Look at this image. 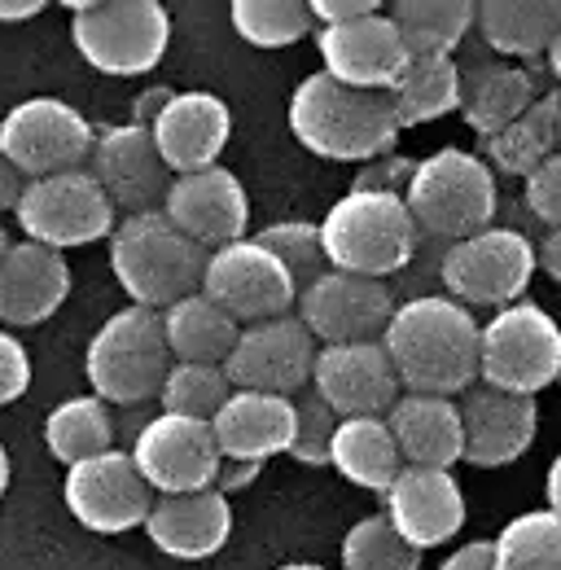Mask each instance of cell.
<instances>
[{
	"mask_svg": "<svg viewBox=\"0 0 561 570\" xmlns=\"http://www.w3.org/2000/svg\"><path fill=\"white\" fill-rule=\"evenodd\" d=\"M312 386V395L325 400L334 417H386V409L400 400V377L377 338L316 347Z\"/></svg>",
	"mask_w": 561,
	"mask_h": 570,
	"instance_id": "cell-21",
	"label": "cell"
},
{
	"mask_svg": "<svg viewBox=\"0 0 561 570\" xmlns=\"http://www.w3.org/2000/svg\"><path fill=\"white\" fill-rule=\"evenodd\" d=\"M316 228H321L325 264L334 273L373 277V282H391L395 273H404L421 242L404 198L360 194V189H347Z\"/></svg>",
	"mask_w": 561,
	"mask_h": 570,
	"instance_id": "cell-3",
	"label": "cell"
},
{
	"mask_svg": "<svg viewBox=\"0 0 561 570\" xmlns=\"http://www.w3.org/2000/svg\"><path fill=\"white\" fill-rule=\"evenodd\" d=\"M479 382L509 395H540L561 382V325L549 307L518 298L479 325Z\"/></svg>",
	"mask_w": 561,
	"mask_h": 570,
	"instance_id": "cell-8",
	"label": "cell"
},
{
	"mask_svg": "<svg viewBox=\"0 0 561 570\" xmlns=\"http://www.w3.org/2000/svg\"><path fill=\"white\" fill-rule=\"evenodd\" d=\"M9 483H13V461H9V452H4V443H0V497L9 492Z\"/></svg>",
	"mask_w": 561,
	"mask_h": 570,
	"instance_id": "cell-54",
	"label": "cell"
},
{
	"mask_svg": "<svg viewBox=\"0 0 561 570\" xmlns=\"http://www.w3.org/2000/svg\"><path fill=\"white\" fill-rule=\"evenodd\" d=\"M434 570H495L491 567V540H470V544H456Z\"/></svg>",
	"mask_w": 561,
	"mask_h": 570,
	"instance_id": "cell-47",
	"label": "cell"
},
{
	"mask_svg": "<svg viewBox=\"0 0 561 570\" xmlns=\"http://www.w3.org/2000/svg\"><path fill=\"white\" fill-rule=\"evenodd\" d=\"M338 562L343 570H421V553L382 513H368L347 527L338 544Z\"/></svg>",
	"mask_w": 561,
	"mask_h": 570,
	"instance_id": "cell-38",
	"label": "cell"
},
{
	"mask_svg": "<svg viewBox=\"0 0 561 570\" xmlns=\"http://www.w3.org/2000/svg\"><path fill=\"white\" fill-rule=\"evenodd\" d=\"M70 45L101 75H149L171 45V13L158 0H67Z\"/></svg>",
	"mask_w": 561,
	"mask_h": 570,
	"instance_id": "cell-6",
	"label": "cell"
},
{
	"mask_svg": "<svg viewBox=\"0 0 561 570\" xmlns=\"http://www.w3.org/2000/svg\"><path fill=\"white\" fill-rule=\"evenodd\" d=\"M259 470L264 465H255V461H228V456H219V470H215V492H242V488H250L255 479H259Z\"/></svg>",
	"mask_w": 561,
	"mask_h": 570,
	"instance_id": "cell-46",
	"label": "cell"
},
{
	"mask_svg": "<svg viewBox=\"0 0 561 570\" xmlns=\"http://www.w3.org/2000/svg\"><path fill=\"white\" fill-rule=\"evenodd\" d=\"M97 128L62 97H27L0 119V154L22 180H45L58 171L88 167Z\"/></svg>",
	"mask_w": 561,
	"mask_h": 570,
	"instance_id": "cell-12",
	"label": "cell"
},
{
	"mask_svg": "<svg viewBox=\"0 0 561 570\" xmlns=\"http://www.w3.org/2000/svg\"><path fill=\"white\" fill-rule=\"evenodd\" d=\"M413 163H417V158L382 154V158L364 163V167L351 176V189H360V194H391V198H404L409 176H413Z\"/></svg>",
	"mask_w": 561,
	"mask_h": 570,
	"instance_id": "cell-43",
	"label": "cell"
},
{
	"mask_svg": "<svg viewBox=\"0 0 561 570\" xmlns=\"http://www.w3.org/2000/svg\"><path fill=\"white\" fill-rule=\"evenodd\" d=\"M561 27V0H479L474 31L500 58H544Z\"/></svg>",
	"mask_w": 561,
	"mask_h": 570,
	"instance_id": "cell-29",
	"label": "cell"
},
{
	"mask_svg": "<svg viewBox=\"0 0 561 570\" xmlns=\"http://www.w3.org/2000/svg\"><path fill=\"white\" fill-rule=\"evenodd\" d=\"M250 237H259V242L277 255L298 289L312 285L329 268V264H325V250H321V228H316L312 219H277V224H268V228H259V233H250Z\"/></svg>",
	"mask_w": 561,
	"mask_h": 570,
	"instance_id": "cell-40",
	"label": "cell"
},
{
	"mask_svg": "<svg viewBox=\"0 0 561 570\" xmlns=\"http://www.w3.org/2000/svg\"><path fill=\"white\" fill-rule=\"evenodd\" d=\"M312 364H316V338L289 312L259 325H242L233 352L219 368L233 391H268V395L294 400V391L312 382Z\"/></svg>",
	"mask_w": 561,
	"mask_h": 570,
	"instance_id": "cell-15",
	"label": "cell"
},
{
	"mask_svg": "<svg viewBox=\"0 0 561 570\" xmlns=\"http://www.w3.org/2000/svg\"><path fill=\"white\" fill-rule=\"evenodd\" d=\"M228 18L233 31L255 49H289L316 31L307 0H233Z\"/></svg>",
	"mask_w": 561,
	"mask_h": 570,
	"instance_id": "cell-37",
	"label": "cell"
},
{
	"mask_svg": "<svg viewBox=\"0 0 561 570\" xmlns=\"http://www.w3.org/2000/svg\"><path fill=\"white\" fill-rule=\"evenodd\" d=\"M210 434L219 456L228 461H273L289 452L294 439V400L268 395V391H233L219 413L210 417Z\"/></svg>",
	"mask_w": 561,
	"mask_h": 570,
	"instance_id": "cell-26",
	"label": "cell"
},
{
	"mask_svg": "<svg viewBox=\"0 0 561 570\" xmlns=\"http://www.w3.org/2000/svg\"><path fill=\"white\" fill-rule=\"evenodd\" d=\"M62 500H67L70 518L97 535H124L137 531L149 518L154 492L145 488L137 474L128 448H110L101 456H88L67 470L62 483Z\"/></svg>",
	"mask_w": 561,
	"mask_h": 570,
	"instance_id": "cell-16",
	"label": "cell"
},
{
	"mask_svg": "<svg viewBox=\"0 0 561 570\" xmlns=\"http://www.w3.org/2000/svg\"><path fill=\"white\" fill-rule=\"evenodd\" d=\"M45 13V0H0V22H31Z\"/></svg>",
	"mask_w": 561,
	"mask_h": 570,
	"instance_id": "cell-51",
	"label": "cell"
},
{
	"mask_svg": "<svg viewBox=\"0 0 561 570\" xmlns=\"http://www.w3.org/2000/svg\"><path fill=\"white\" fill-rule=\"evenodd\" d=\"M128 456L154 497L203 492L215 483V470H219L210 422L176 417V413H154L149 422H140Z\"/></svg>",
	"mask_w": 561,
	"mask_h": 570,
	"instance_id": "cell-13",
	"label": "cell"
},
{
	"mask_svg": "<svg viewBox=\"0 0 561 570\" xmlns=\"http://www.w3.org/2000/svg\"><path fill=\"white\" fill-rule=\"evenodd\" d=\"M31 386V352L13 330H0V409L22 400Z\"/></svg>",
	"mask_w": 561,
	"mask_h": 570,
	"instance_id": "cell-44",
	"label": "cell"
},
{
	"mask_svg": "<svg viewBox=\"0 0 561 570\" xmlns=\"http://www.w3.org/2000/svg\"><path fill=\"white\" fill-rule=\"evenodd\" d=\"M526 207L549 233L561 228V154H549L531 176H526Z\"/></svg>",
	"mask_w": 561,
	"mask_h": 570,
	"instance_id": "cell-42",
	"label": "cell"
},
{
	"mask_svg": "<svg viewBox=\"0 0 561 570\" xmlns=\"http://www.w3.org/2000/svg\"><path fill=\"white\" fill-rule=\"evenodd\" d=\"M158 212L167 215L189 242L203 250H219L228 242H242L250 228V198L237 171L228 167H207L189 176H171V189Z\"/></svg>",
	"mask_w": 561,
	"mask_h": 570,
	"instance_id": "cell-17",
	"label": "cell"
},
{
	"mask_svg": "<svg viewBox=\"0 0 561 570\" xmlns=\"http://www.w3.org/2000/svg\"><path fill=\"white\" fill-rule=\"evenodd\" d=\"M329 465L351 488L382 497L404 461H400V448L391 439L386 417H338L334 443H329Z\"/></svg>",
	"mask_w": 561,
	"mask_h": 570,
	"instance_id": "cell-31",
	"label": "cell"
},
{
	"mask_svg": "<svg viewBox=\"0 0 561 570\" xmlns=\"http://www.w3.org/2000/svg\"><path fill=\"white\" fill-rule=\"evenodd\" d=\"M110 268L137 307L163 312L203 285L207 250L189 242L163 212L124 215L110 233Z\"/></svg>",
	"mask_w": 561,
	"mask_h": 570,
	"instance_id": "cell-5",
	"label": "cell"
},
{
	"mask_svg": "<svg viewBox=\"0 0 561 570\" xmlns=\"http://www.w3.org/2000/svg\"><path fill=\"white\" fill-rule=\"evenodd\" d=\"M158 321H163L167 356L176 364H224V356L237 343V330H242L237 321H228L198 289L176 298L171 307H163Z\"/></svg>",
	"mask_w": 561,
	"mask_h": 570,
	"instance_id": "cell-30",
	"label": "cell"
},
{
	"mask_svg": "<svg viewBox=\"0 0 561 570\" xmlns=\"http://www.w3.org/2000/svg\"><path fill=\"white\" fill-rule=\"evenodd\" d=\"M540 79L531 67L518 62H483L474 71H461V119L465 128H474L479 137H491L500 128H509L535 97H540Z\"/></svg>",
	"mask_w": 561,
	"mask_h": 570,
	"instance_id": "cell-28",
	"label": "cell"
},
{
	"mask_svg": "<svg viewBox=\"0 0 561 570\" xmlns=\"http://www.w3.org/2000/svg\"><path fill=\"white\" fill-rule=\"evenodd\" d=\"M409 58H452L474 31V0H395L386 9Z\"/></svg>",
	"mask_w": 561,
	"mask_h": 570,
	"instance_id": "cell-33",
	"label": "cell"
},
{
	"mask_svg": "<svg viewBox=\"0 0 561 570\" xmlns=\"http://www.w3.org/2000/svg\"><path fill=\"white\" fill-rule=\"evenodd\" d=\"M544 67H549V75L561 83V27H558V36L549 40V49H544Z\"/></svg>",
	"mask_w": 561,
	"mask_h": 570,
	"instance_id": "cell-53",
	"label": "cell"
},
{
	"mask_svg": "<svg viewBox=\"0 0 561 570\" xmlns=\"http://www.w3.org/2000/svg\"><path fill=\"white\" fill-rule=\"evenodd\" d=\"M558 119L561 92H540L509 128L483 137V163L491 171H509L526 180L549 154H558Z\"/></svg>",
	"mask_w": 561,
	"mask_h": 570,
	"instance_id": "cell-32",
	"label": "cell"
},
{
	"mask_svg": "<svg viewBox=\"0 0 561 570\" xmlns=\"http://www.w3.org/2000/svg\"><path fill=\"white\" fill-rule=\"evenodd\" d=\"M316 53H321V71L360 92H391L409 67V49L395 22L386 18V9L343 27H316Z\"/></svg>",
	"mask_w": 561,
	"mask_h": 570,
	"instance_id": "cell-18",
	"label": "cell"
},
{
	"mask_svg": "<svg viewBox=\"0 0 561 570\" xmlns=\"http://www.w3.org/2000/svg\"><path fill=\"white\" fill-rule=\"evenodd\" d=\"M495 570H561V518L553 509H526L491 540Z\"/></svg>",
	"mask_w": 561,
	"mask_h": 570,
	"instance_id": "cell-36",
	"label": "cell"
},
{
	"mask_svg": "<svg viewBox=\"0 0 561 570\" xmlns=\"http://www.w3.org/2000/svg\"><path fill=\"white\" fill-rule=\"evenodd\" d=\"M535 268L553 285H561V228L544 233V242L535 246Z\"/></svg>",
	"mask_w": 561,
	"mask_h": 570,
	"instance_id": "cell-49",
	"label": "cell"
},
{
	"mask_svg": "<svg viewBox=\"0 0 561 570\" xmlns=\"http://www.w3.org/2000/svg\"><path fill=\"white\" fill-rule=\"evenodd\" d=\"M535 242L518 228L491 224L483 233H470L461 242H447L443 259H439V282L443 294L474 307H509L518 298H526V289L535 282Z\"/></svg>",
	"mask_w": 561,
	"mask_h": 570,
	"instance_id": "cell-9",
	"label": "cell"
},
{
	"mask_svg": "<svg viewBox=\"0 0 561 570\" xmlns=\"http://www.w3.org/2000/svg\"><path fill=\"white\" fill-rule=\"evenodd\" d=\"M9 246H13V237H9V228L0 224V259H4V250H9Z\"/></svg>",
	"mask_w": 561,
	"mask_h": 570,
	"instance_id": "cell-56",
	"label": "cell"
},
{
	"mask_svg": "<svg viewBox=\"0 0 561 570\" xmlns=\"http://www.w3.org/2000/svg\"><path fill=\"white\" fill-rule=\"evenodd\" d=\"M277 570H329V567H321V562H285Z\"/></svg>",
	"mask_w": 561,
	"mask_h": 570,
	"instance_id": "cell-55",
	"label": "cell"
},
{
	"mask_svg": "<svg viewBox=\"0 0 561 570\" xmlns=\"http://www.w3.org/2000/svg\"><path fill=\"white\" fill-rule=\"evenodd\" d=\"M377 9H382L377 0H307L312 27H343V22H355V18L377 13Z\"/></svg>",
	"mask_w": 561,
	"mask_h": 570,
	"instance_id": "cell-45",
	"label": "cell"
},
{
	"mask_svg": "<svg viewBox=\"0 0 561 570\" xmlns=\"http://www.w3.org/2000/svg\"><path fill=\"white\" fill-rule=\"evenodd\" d=\"M395 303H400V298L391 294V282L351 277V273L325 268L316 282L298 289L294 316H298L303 330L316 338V347L373 343V338H382V330H386Z\"/></svg>",
	"mask_w": 561,
	"mask_h": 570,
	"instance_id": "cell-14",
	"label": "cell"
},
{
	"mask_svg": "<svg viewBox=\"0 0 561 570\" xmlns=\"http://www.w3.org/2000/svg\"><path fill=\"white\" fill-rule=\"evenodd\" d=\"M145 535L158 553L176 562H207L233 535V504L224 492H180V497H154Z\"/></svg>",
	"mask_w": 561,
	"mask_h": 570,
	"instance_id": "cell-25",
	"label": "cell"
},
{
	"mask_svg": "<svg viewBox=\"0 0 561 570\" xmlns=\"http://www.w3.org/2000/svg\"><path fill=\"white\" fill-rule=\"evenodd\" d=\"M70 264L62 250L13 242L0 259V330H31L58 316L70 298Z\"/></svg>",
	"mask_w": 561,
	"mask_h": 570,
	"instance_id": "cell-24",
	"label": "cell"
},
{
	"mask_svg": "<svg viewBox=\"0 0 561 570\" xmlns=\"http://www.w3.org/2000/svg\"><path fill=\"white\" fill-rule=\"evenodd\" d=\"M45 443L67 470L88 461V456L110 452L115 448L110 404H101L97 395H70L62 404H53L49 417H45Z\"/></svg>",
	"mask_w": 561,
	"mask_h": 570,
	"instance_id": "cell-35",
	"label": "cell"
},
{
	"mask_svg": "<svg viewBox=\"0 0 561 570\" xmlns=\"http://www.w3.org/2000/svg\"><path fill=\"white\" fill-rule=\"evenodd\" d=\"M400 391L465 395L479 382V316L447 294H413L395 303L382 338Z\"/></svg>",
	"mask_w": 561,
	"mask_h": 570,
	"instance_id": "cell-1",
	"label": "cell"
},
{
	"mask_svg": "<svg viewBox=\"0 0 561 570\" xmlns=\"http://www.w3.org/2000/svg\"><path fill=\"white\" fill-rule=\"evenodd\" d=\"M22 185H27V180L18 176V167H13V163L0 154V215L18 207V198H22Z\"/></svg>",
	"mask_w": 561,
	"mask_h": 570,
	"instance_id": "cell-50",
	"label": "cell"
},
{
	"mask_svg": "<svg viewBox=\"0 0 561 570\" xmlns=\"http://www.w3.org/2000/svg\"><path fill=\"white\" fill-rule=\"evenodd\" d=\"M228 395H233V386H228L219 364H176L171 360V368L158 386V409L176 413V417L210 422Z\"/></svg>",
	"mask_w": 561,
	"mask_h": 570,
	"instance_id": "cell-39",
	"label": "cell"
},
{
	"mask_svg": "<svg viewBox=\"0 0 561 570\" xmlns=\"http://www.w3.org/2000/svg\"><path fill=\"white\" fill-rule=\"evenodd\" d=\"M558 154H561V119H558Z\"/></svg>",
	"mask_w": 561,
	"mask_h": 570,
	"instance_id": "cell-57",
	"label": "cell"
},
{
	"mask_svg": "<svg viewBox=\"0 0 561 570\" xmlns=\"http://www.w3.org/2000/svg\"><path fill=\"white\" fill-rule=\"evenodd\" d=\"M544 500H549L544 509H553V513L561 518V452L549 461V474H544Z\"/></svg>",
	"mask_w": 561,
	"mask_h": 570,
	"instance_id": "cell-52",
	"label": "cell"
},
{
	"mask_svg": "<svg viewBox=\"0 0 561 570\" xmlns=\"http://www.w3.org/2000/svg\"><path fill=\"white\" fill-rule=\"evenodd\" d=\"M22 242L49 246V250H75V246H92V242H110L119 212L106 198V189L88 176V167L58 171L45 180H27L22 198L13 207Z\"/></svg>",
	"mask_w": 561,
	"mask_h": 570,
	"instance_id": "cell-10",
	"label": "cell"
},
{
	"mask_svg": "<svg viewBox=\"0 0 561 570\" xmlns=\"http://www.w3.org/2000/svg\"><path fill=\"white\" fill-rule=\"evenodd\" d=\"M285 124L294 141L325 163H373L382 154H395L400 124L386 92H360L325 71L298 79L285 106Z\"/></svg>",
	"mask_w": 561,
	"mask_h": 570,
	"instance_id": "cell-2",
	"label": "cell"
},
{
	"mask_svg": "<svg viewBox=\"0 0 561 570\" xmlns=\"http://www.w3.org/2000/svg\"><path fill=\"white\" fill-rule=\"evenodd\" d=\"M198 294H207L228 321L259 325V321L294 312L298 285L285 273V264H280L277 255L259 237L246 233L242 242L207 250V268H203Z\"/></svg>",
	"mask_w": 561,
	"mask_h": 570,
	"instance_id": "cell-11",
	"label": "cell"
},
{
	"mask_svg": "<svg viewBox=\"0 0 561 570\" xmlns=\"http://www.w3.org/2000/svg\"><path fill=\"white\" fill-rule=\"evenodd\" d=\"M404 207L413 215L417 233L439 242H461L470 233H483L500 207L495 171L483 163V154L443 145L413 163Z\"/></svg>",
	"mask_w": 561,
	"mask_h": 570,
	"instance_id": "cell-4",
	"label": "cell"
},
{
	"mask_svg": "<svg viewBox=\"0 0 561 570\" xmlns=\"http://www.w3.org/2000/svg\"><path fill=\"white\" fill-rule=\"evenodd\" d=\"M382 518L417 549H443L465 527V492L452 470L400 465L391 488L382 492Z\"/></svg>",
	"mask_w": 561,
	"mask_h": 570,
	"instance_id": "cell-19",
	"label": "cell"
},
{
	"mask_svg": "<svg viewBox=\"0 0 561 570\" xmlns=\"http://www.w3.org/2000/svg\"><path fill=\"white\" fill-rule=\"evenodd\" d=\"M233 137V110L224 97L203 88H176L163 115L149 124V141L171 176L207 171Z\"/></svg>",
	"mask_w": 561,
	"mask_h": 570,
	"instance_id": "cell-22",
	"label": "cell"
},
{
	"mask_svg": "<svg viewBox=\"0 0 561 570\" xmlns=\"http://www.w3.org/2000/svg\"><path fill=\"white\" fill-rule=\"evenodd\" d=\"M171 92H176V88H167V83L140 88L137 97H132V124H137V128H149V124L163 115V106L171 101Z\"/></svg>",
	"mask_w": 561,
	"mask_h": 570,
	"instance_id": "cell-48",
	"label": "cell"
},
{
	"mask_svg": "<svg viewBox=\"0 0 561 570\" xmlns=\"http://www.w3.org/2000/svg\"><path fill=\"white\" fill-rule=\"evenodd\" d=\"M386 97H391L400 132L434 124L461 106V67L452 58H409V67Z\"/></svg>",
	"mask_w": 561,
	"mask_h": 570,
	"instance_id": "cell-34",
	"label": "cell"
},
{
	"mask_svg": "<svg viewBox=\"0 0 561 570\" xmlns=\"http://www.w3.org/2000/svg\"><path fill=\"white\" fill-rule=\"evenodd\" d=\"M386 426L400 448L404 465H425V470H452L465 456V430H461V409L447 395H417L400 391V400L386 409Z\"/></svg>",
	"mask_w": 561,
	"mask_h": 570,
	"instance_id": "cell-27",
	"label": "cell"
},
{
	"mask_svg": "<svg viewBox=\"0 0 561 570\" xmlns=\"http://www.w3.org/2000/svg\"><path fill=\"white\" fill-rule=\"evenodd\" d=\"M167 368H171V356L163 343V321L154 307H137V303L106 316V325L88 338V352H83L88 386L110 409H140L158 400Z\"/></svg>",
	"mask_w": 561,
	"mask_h": 570,
	"instance_id": "cell-7",
	"label": "cell"
},
{
	"mask_svg": "<svg viewBox=\"0 0 561 570\" xmlns=\"http://www.w3.org/2000/svg\"><path fill=\"white\" fill-rule=\"evenodd\" d=\"M88 176L106 189L115 212L124 215L158 212L171 189V171L163 167L158 149L149 141V128H137V124H115L97 132L88 154Z\"/></svg>",
	"mask_w": 561,
	"mask_h": 570,
	"instance_id": "cell-20",
	"label": "cell"
},
{
	"mask_svg": "<svg viewBox=\"0 0 561 570\" xmlns=\"http://www.w3.org/2000/svg\"><path fill=\"white\" fill-rule=\"evenodd\" d=\"M334 430H338V417L325 400H316V395L294 400V439H289L285 456H294L298 465H329Z\"/></svg>",
	"mask_w": 561,
	"mask_h": 570,
	"instance_id": "cell-41",
	"label": "cell"
},
{
	"mask_svg": "<svg viewBox=\"0 0 561 570\" xmlns=\"http://www.w3.org/2000/svg\"><path fill=\"white\" fill-rule=\"evenodd\" d=\"M461 430H465V456L479 470H504L518 456L531 452L540 434V404L531 395H509L474 382L461 395Z\"/></svg>",
	"mask_w": 561,
	"mask_h": 570,
	"instance_id": "cell-23",
	"label": "cell"
}]
</instances>
